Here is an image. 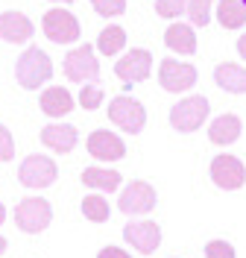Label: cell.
<instances>
[{"mask_svg": "<svg viewBox=\"0 0 246 258\" xmlns=\"http://www.w3.org/2000/svg\"><path fill=\"white\" fill-rule=\"evenodd\" d=\"M109 120L120 132L138 135V132H144V126H147V109H144L141 100H135L129 94H120L109 103Z\"/></svg>", "mask_w": 246, "mask_h": 258, "instance_id": "obj_3", "label": "cell"}, {"mask_svg": "<svg viewBox=\"0 0 246 258\" xmlns=\"http://www.w3.org/2000/svg\"><path fill=\"white\" fill-rule=\"evenodd\" d=\"M205 258H237L234 246L223 238H214V241L205 243Z\"/></svg>", "mask_w": 246, "mask_h": 258, "instance_id": "obj_27", "label": "cell"}, {"mask_svg": "<svg viewBox=\"0 0 246 258\" xmlns=\"http://www.w3.org/2000/svg\"><path fill=\"white\" fill-rule=\"evenodd\" d=\"M188 6V0H155V15L158 18H179Z\"/></svg>", "mask_w": 246, "mask_h": 258, "instance_id": "obj_28", "label": "cell"}, {"mask_svg": "<svg viewBox=\"0 0 246 258\" xmlns=\"http://www.w3.org/2000/svg\"><path fill=\"white\" fill-rule=\"evenodd\" d=\"M79 179L85 188H91V191H97V194H103V191L112 194L123 185V176L117 170H112V167H85L79 173Z\"/></svg>", "mask_w": 246, "mask_h": 258, "instance_id": "obj_19", "label": "cell"}, {"mask_svg": "<svg viewBox=\"0 0 246 258\" xmlns=\"http://www.w3.org/2000/svg\"><path fill=\"white\" fill-rule=\"evenodd\" d=\"M97 258H132L123 246H103L97 252Z\"/></svg>", "mask_w": 246, "mask_h": 258, "instance_id": "obj_30", "label": "cell"}, {"mask_svg": "<svg viewBox=\"0 0 246 258\" xmlns=\"http://www.w3.org/2000/svg\"><path fill=\"white\" fill-rule=\"evenodd\" d=\"M62 71L70 82H97L100 80V62H97V50L91 44H76L65 56Z\"/></svg>", "mask_w": 246, "mask_h": 258, "instance_id": "obj_7", "label": "cell"}, {"mask_svg": "<svg viewBox=\"0 0 246 258\" xmlns=\"http://www.w3.org/2000/svg\"><path fill=\"white\" fill-rule=\"evenodd\" d=\"M15 159V135L9 132V126L0 123V161H12Z\"/></svg>", "mask_w": 246, "mask_h": 258, "instance_id": "obj_29", "label": "cell"}, {"mask_svg": "<svg viewBox=\"0 0 246 258\" xmlns=\"http://www.w3.org/2000/svg\"><path fill=\"white\" fill-rule=\"evenodd\" d=\"M38 106H41V112L47 114V117H65V114L73 112L76 100H73V94H70L67 88H62V85H50V88L41 91Z\"/></svg>", "mask_w": 246, "mask_h": 258, "instance_id": "obj_17", "label": "cell"}, {"mask_svg": "<svg viewBox=\"0 0 246 258\" xmlns=\"http://www.w3.org/2000/svg\"><path fill=\"white\" fill-rule=\"evenodd\" d=\"M33 32H35L33 21L24 15V12H18V9L0 12V38L6 44H27L33 38Z\"/></svg>", "mask_w": 246, "mask_h": 258, "instance_id": "obj_14", "label": "cell"}, {"mask_svg": "<svg viewBox=\"0 0 246 258\" xmlns=\"http://www.w3.org/2000/svg\"><path fill=\"white\" fill-rule=\"evenodd\" d=\"M3 252H6V238L0 235V255H3Z\"/></svg>", "mask_w": 246, "mask_h": 258, "instance_id": "obj_33", "label": "cell"}, {"mask_svg": "<svg viewBox=\"0 0 246 258\" xmlns=\"http://www.w3.org/2000/svg\"><path fill=\"white\" fill-rule=\"evenodd\" d=\"M155 203H158V194L144 179H132L129 185L120 191V197H117V209L123 211V214H129V217L149 214V211L155 209Z\"/></svg>", "mask_w": 246, "mask_h": 258, "instance_id": "obj_8", "label": "cell"}, {"mask_svg": "<svg viewBox=\"0 0 246 258\" xmlns=\"http://www.w3.org/2000/svg\"><path fill=\"white\" fill-rule=\"evenodd\" d=\"M240 132H243V120H240L237 114L226 112V114L214 117L211 123H208V141L217 144V147H229L240 138Z\"/></svg>", "mask_w": 246, "mask_h": 258, "instance_id": "obj_16", "label": "cell"}, {"mask_svg": "<svg viewBox=\"0 0 246 258\" xmlns=\"http://www.w3.org/2000/svg\"><path fill=\"white\" fill-rule=\"evenodd\" d=\"M41 144L47 150H53V153L67 156L73 147L79 144V129L73 123H47L41 129Z\"/></svg>", "mask_w": 246, "mask_h": 258, "instance_id": "obj_15", "label": "cell"}, {"mask_svg": "<svg viewBox=\"0 0 246 258\" xmlns=\"http://www.w3.org/2000/svg\"><path fill=\"white\" fill-rule=\"evenodd\" d=\"M199 74L194 64L179 62V59H161L158 62V85L170 94H182V91H191L197 85Z\"/></svg>", "mask_w": 246, "mask_h": 258, "instance_id": "obj_10", "label": "cell"}, {"mask_svg": "<svg viewBox=\"0 0 246 258\" xmlns=\"http://www.w3.org/2000/svg\"><path fill=\"white\" fill-rule=\"evenodd\" d=\"M41 30H44V35L53 44H73V41H79L82 27L73 12H67L62 6H53L41 18Z\"/></svg>", "mask_w": 246, "mask_h": 258, "instance_id": "obj_6", "label": "cell"}, {"mask_svg": "<svg viewBox=\"0 0 246 258\" xmlns=\"http://www.w3.org/2000/svg\"><path fill=\"white\" fill-rule=\"evenodd\" d=\"M217 21H220L223 30H240L246 24V3L243 0H220Z\"/></svg>", "mask_w": 246, "mask_h": 258, "instance_id": "obj_21", "label": "cell"}, {"mask_svg": "<svg viewBox=\"0 0 246 258\" xmlns=\"http://www.w3.org/2000/svg\"><path fill=\"white\" fill-rule=\"evenodd\" d=\"M91 9L100 18H120L126 12V0H91Z\"/></svg>", "mask_w": 246, "mask_h": 258, "instance_id": "obj_26", "label": "cell"}, {"mask_svg": "<svg viewBox=\"0 0 246 258\" xmlns=\"http://www.w3.org/2000/svg\"><path fill=\"white\" fill-rule=\"evenodd\" d=\"M208 173H211V182L220 188V191H240V188L246 185L243 161L237 159V156H231V153H220V156H214Z\"/></svg>", "mask_w": 246, "mask_h": 258, "instance_id": "obj_9", "label": "cell"}, {"mask_svg": "<svg viewBox=\"0 0 246 258\" xmlns=\"http://www.w3.org/2000/svg\"><path fill=\"white\" fill-rule=\"evenodd\" d=\"M123 241L129 243L135 252L152 255L161 246V226L152 220H129L123 226Z\"/></svg>", "mask_w": 246, "mask_h": 258, "instance_id": "obj_12", "label": "cell"}, {"mask_svg": "<svg viewBox=\"0 0 246 258\" xmlns=\"http://www.w3.org/2000/svg\"><path fill=\"white\" fill-rule=\"evenodd\" d=\"M15 80L27 91H38L44 82L53 80V59L41 47H27L15 62Z\"/></svg>", "mask_w": 246, "mask_h": 258, "instance_id": "obj_1", "label": "cell"}, {"mask_svg": "<svg viewBox=\"0 0 246 258\" xmlns=\"http://www.w3.org/2000/svg\"><path fill=\"white\" fill-rule=\"evenodd\" d=\"M164 44H167V50H173L179 56H194L197 53V32H194L191 24L176 21L164 30Z\"/></svg>", "mask_w": 246, "mask_h": 258, "instance_id": "obj_18", "label": "cell"}, {"mask_svg": "<svg viewBox=\"0 0 246 258\" xmlns=\"http://www.w3.org/2000/svg\"><path fill=\"white\" fill-rule=\"evenodd\" d=\"M243 3H246V0H243Z\"/></svg>", "mask_w": 246, "mask_h": 258, "instance_id": "obj_35", "label": "cell"}, {"mask_svg": "<svg viewBox=\"0 0 246 258\" xmlns=\"http://www.w3.org/2000/svg\"><path fill=\"white\" fill-rule=\"evenodd\" d=\"M97 53L103 56H117L120 50H126V30L120 24H109L106 30L97 35Z\"/></svg>", "mask_w": 246, "mask_h": 258, "instance_id": "obj_22", "label": "cell"}, {"mask_svg": "<svg viewBox=\"0 0 246 258\" xmlns=\"http://www.w3.org/2000/svg\"><path fill=\"white\" fill-rule=\"evenodd\" d=\"M82 214H85V220H91V223H106L109 217H112V206H109V200L103 197V194H88V197H82Z\"/></svg>", "mask_w": 246, "mask_h": 258, "instance_id": "obj_23", "label": "cell"}, {"mask_svg": "<svg viewBox=\"0 0 246 258\" xmlns=\"http://www.w3.org/2000/svg\"><path fill=\"white\" fill-rule=\"evenodd\" d=\"M6 223V206H3V203H0V226Z\"/></svg>", "mask_w": 246, "mask_h": 258, "instance_id": "obj_32", "label": "cell"}, {"mask_svg": "<svg viewBox=\"0 0 246 258\" xmlns=\"http://www.w3.org/2000/svg\"><path fill=\"white\" fill-rule=\"evenodd\" d=\"M237 53H240V59L246 62V32L240 35V38H237Z\"/></svg>", "mask_w": 246, "mask_h": 258, "instance_id": "obj_31", "label": "cell"}, {"mask_svg": "<svg viewBox=\"0 0 246 258\" xmlns=\"http://www.w3.org/2000/svg\"><path fill=\"white\" fill-rule=\"evenodd\" d=\"M211 9H214V0H188L185 12L191 18V27H205L211 21Z\"/></svg>", "mask_w": 246, "mask_h": 258, "instance_id": "obj_24", "label": "cell"}, {"mask_svg": "<svg viewBox=\"0 0 246 258\" xmlns=\"http://www.w3.org/2000/svg\"><path fill=\"white\" fill-rule=\"evenodd\" d=\"M59 179V167L50 156H41V153H33L21 161L18 167V182L30 191H41V188H50L53 182Z\"/></svg>", "mask_w": 246, "mask_h": 258, "instance_id": "obj_5", "label": "cell"}, {"mask_svg": "<svg viewBox=\"0 0 246 258\" xmlns=\"http://www.w3.org/2000/svg\"><path fill=\"white\" fill-rule=\"evenodd\" d=\"M53 3H59V6H62V3H76V0H53Z\"/></svg>", "mask_w": 246, "mask_h": 258, "instance_id": "obj_34", "label": "cell"}, {"mask_svg": "<svg viewBox=\"0 0 246 258\" xmlns=\"http://www.w3.org/2000/svg\"><path fill=\"white\" fill-rule=\"evenodd\" d=\"M214 82L229 94H246V68L234 62H220L214 68Z\"/></svg>", "mask_w": 246, "mask_h": 258, "instance_id": "obj_20", "label": "cell"}, {"mask_svg": "<svg viewBox=\"0 0 246 258\" xmlns=\"http://www.w3.org/2000/svg\"><path fill=\"white\" fill-rule=\"evenodd\" d=\"M53 223V206L44 197H24L15 206V226L27 235H38Z\"/></svg>", "mask_w": 246, "mask_h": 258, "instance_id": "obj_4", "label": "cell"}, {"mask_svg": "<svg viewBox=\"0 0 246 258\" xmlns=\"http://www.w3.org/2000/svg\"><path fill=\"white\" fill-rule=\"evenodd\" d=\"M85 150H88L91 159H97V161H120L126 156L123 138L115 135V132H109V129H94L85 138Z\"/></svg>", "mask_w": 246, "mask_h": 258, "instance_id": "obj_13", "label": "cell"}, {"mask_svg": "<svg viewBox=\"0 0 246 258\" xmlns=\"http://www.w3.org/2000/svg\"><path fill=\"white\" fill-rule=\"evenodd\" d=\"M152 74V53L144 47H132L126 50L115 64V77L126 85H135V82H144L149 80Z\"/></svg>", "mask_w": 246, "mask_h": 258, "instance_id": "obj_11", "label": "cell"}, {"mask_svg": "<svg viewBox=\"0 0 246 258\" xmlns=\"http://www.w3.org/2000/svg\"><path fill=\"white\" fill-rule=\"evenodd\" d=\"M208 112H211V103L208 97L202 94H191V97H182L179 103L170 109V126L176 132H197L205 120H208Z\"/></svg>", "mask_w": 246, "mask_h": 258, "instance_id": "obj_2", "label": "cell"}, {"mask_svg": "<svg viewBox=\"0 0 246 258\" xmlns=\"http://www.w3.org/2000/svg\"><path fill=\"white\" fill-rule=\"evenodd\" d=\"M103 100H106V91L100 85H94V82H88L85 88H79V106L85 112H97L103 106Z\"/></svg>", "mask_w": 246, "mask_h": 258, "instance_id": "obj_25", "label": "cell"}]
</instances>
